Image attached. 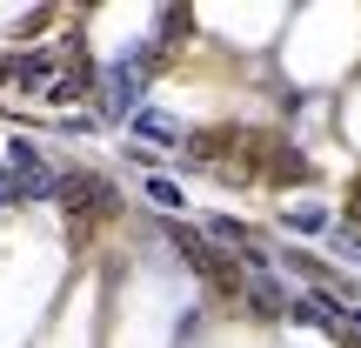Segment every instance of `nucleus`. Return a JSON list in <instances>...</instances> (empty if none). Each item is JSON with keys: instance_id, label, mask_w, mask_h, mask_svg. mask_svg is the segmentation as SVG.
I'll return each mask as SVG.
<instances>
[{"instance_id": "nucleus-1", "label": "nucleus", "mask_w": 361, "mask_h": 348, "mask_svg": "<svg viewBox=\"0 0 361 348\" xmlns=\"http://www.w3.org/2000/svg\"><path fill=\"white\" fill-rule=\"evenodd\" d=\"M168 241L188 255V268H194V275H207V282L221 288V295H241V268H234V255H221V248L207 241L201 228H188V221H168Z\"/></svg>"}, {"instance_id": "nucleus-2", "label": "nucleus", "mask_w": 361, "mask_h": 348, "mask_svg": "<svg viewBox=\"0 0 361 348\" xmlns=\"http://www.w3.org/2000/svg\"><path fill=\"white\" fill-rule=\"evenodd\" d=\"M54 201L74 215V228H87L94 215H114L121 194H114V181H101V174H61L54 181Z\"/></svg>"}, {"instance_id": "nucleus-3", "label": "nucleus", "mask_w": 361, "mask_h": 348, "mask_svg": "<svg viewBox=\"0 0 361 348\" xmlns=\"http://www.w3.org/2000/svg\"><path fill=\"white\" fill-rule=\"evenodd\" d=\"M147 67H154V47L101 74V101H107V114H128V121L141 114V88H147Z\"/></svg>"}, {"instance_id": "nucleus-4", "label": "nucleus", "mask_w": 361, "mask_h": 348, "mask_svg": "<svg viewBox=\"0 0 361 348\" xmlns=\"http://www.w3.org/2000/svg\"><path fill=\"white\" fill-rule=\"evenodd\" d=\"M54 74H61V67H54V54H20V61L0 67V80H13V88H27V94H47Z\"/></svg>"}, {"instance_id": "nucleus-5", "label": "nucleus", "mask_w": 361, "mask_h": 348, "mask_svg": "<svg viewBox=\"0 0 361 348\" xmlns=\"http://www.w3.org/2000/svg\"><path fill=\"white\" fill-rule=\"evenodd\" d=\"M288 322H301V328H341V308H335V295H301V301H288Z\"/></svg>"}, {"instance_id": "nucleus-6", "label": "nucleus", "mask_w": 361, "mask_h": 348, "mask_svg": "<svg viewBox=\"0 0 361 348\" xmlns=\"http://www.w3.org/2000/svg\"><path fill=\"white\" fill-rule=\"evenodd\" d=\"M241 301H247V308L261 315V322H274V315H288V295H281V288L268 282V275H261V282H247V288H241Z\"/></svg>"}, {"instance_id": "nucleus-7", "label": "nucleus", "mask_w": 361, "mask_h": 348, "mask_svg": "<svg viewBox=\"0 0 361 348\" xmlns=\"http://www.w3.org/2000/svg\"><path fill=\"white\" fill-rule=\"evenodd\" d=\"M87 80H94V67H87V61L74 54V67H67V74H54L47 101H80V94H87Z\"/></svg>"}, {"instance_id": "nucleus-8", "label": "nucleus", "mask_w": 361, "mask_h": 348, "mask_svg": "<svg viewBox=\"0 0 361 348\" xmlns=\"http://www.w3.org/2000/svg\"><path fill=\"white\" fill-rule=\"evenodd\" d=\"M268 155H274V161H268V174H274V181H308V161H301V148H268Z\"/></svg>"}, {"instance_id": "nucleus-9", "label": "nucleus", "mask_w": 361, "mask_h": 348, "mask_svg": "<svg viewBox=\"0 0 361 348\" xmlns=\"http://www.w3.org/2000/svg\"><path fill=\"white\" fill-rule=\"evenodd\" d=\"M134 134H141V148L147 141H180V128H174V121H161V114H134Z\"/></svg>"}, {"instance_id": "nucleus-10", "label": "nucleus", "mask_w": 361, "mask_h": 348, "mask_svg": "<svg viewBox=\"0 0 361 348\" xmlns=\"http://www.w3.org/2000/svg\"><path fill=\"white\" fill-rule=\"evenodd\" d=\"M288 228L295 234H328V208H288Z\"/></svg>"}, {"instance_id": "nucleus-11", "label": "nucleus", "mask_w": 361, "mask_h": 348, "mask_svg": "<svg viewBox=\"0 0 361 348\" xmlns=\"http://www.w3.org/2000/svg\"><path fill=\"white\" fill-rule=\"evenodd\" d=\"M147 201H154V208H180V188H174V181H147Z\"/></svg>"}, {"instance_id": "nucleus-12", "label": "nucleus", "mask_w": 361, "mask_h": 348, "mask_svg": "<svg viewBox=\"0 0 361 348\" xmlns=\"http://www.w3.org/2000/svg\"><path fill=\"white\" fill-rule=\"evenodd\" d=\"M335 248H341L348 261H361V234H355V228H341V234H335Z\"/></svg>"}, {"instance_id": "nucleus-13", "label": "nucleus", "mask_w": 361, "mask_h": 348, "mask_svg": "<svg viewBox=\"0 0 361 348\" xmlns=\"http://www.w3.org/2000/svg\"><path fill=\"white\" fill-rule=\"evenodd\" d=\"M348 221H355V228H361V181H355V188H348Z\"/></svg>"}]
</instances>
